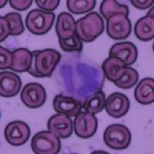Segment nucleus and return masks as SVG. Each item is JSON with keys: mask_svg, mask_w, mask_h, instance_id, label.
I'll return each instance as SVG.
<instances>
[{"mask_svg": "<svg viewBox=\"0 0 154 154\" xmlns=\"http://www.w3.org/2000/svg\"><path fill=\"white\" fill-rule=\"evenodd\" d=\"M59 44L60 48L66 53H81L82 50V42L79 39L76 35H74L68 39H60L59 38Z\"/></svg>", "mask_w": 154, "mask_h": 154, "instance_id": "nucleus-25", "label": "nucleus"}, {"mask_svg": "<svg viewBox=\"0 0 154 154\" xmlns=\"http://www.w3.org/2000/svg\"><path fill=\"white\" fill-rule=\"evenodd\" d=\"M61 60V54L53 49L32 52L31 66L27 72L37 78L50 77Z\"/></svg>", "mask_w": 154, "mask_h": 154, "instance_id": "nucleus-1", "label": "nucleus"}, {"mask_svg": "<svg viewBox=\"0 0 154 154\" xmlns=\"http://www.w3.org/2000/svg\"><path fill=\"white\" fill-rule=\"evenodd\" d=\"M20 98L26 106L30 109H37L45 104L47 94L45 88L41 84L29 82L22 89Z\"/></svg>", "mask_w": 154, "mask_h": 154, "instance_id": "nucleus-7", "label": "nucleus"}, {"mask_svg": "<svg viewBox=\"0 0 154 154\" xmlns=\"http://www.w3.org/2000/svg\"><path fill=\"white\" fill-rule=\"evenodd\" d=\"M139 80V73L135 69L126 66L125 73L114 84L122 89H130L137 84Z\"/></svg>", "mask_w": 154, "mask_h": 154, "instance_id": "nucleus-23", "label": "nucleus"}, {"mask_svg": "<svg viewBox=\"0 0 154 154\" xmlns=\"http://www.w3.org/2000/svg\"><path fill=\"white\" fill-rule=\"evenodd\" d=\"M12 63V53L7 49L0 46V69L10 68Z\"/></svg>", "mask_w": 154, "mask_h": 154, "instance_id": "nucleus-26", "label": "nucleus"}, {"mask_svg": "<svg viewBox=\"0 0 154 154\" xmlns=\"http://www.w3.org/2000/svg\"><path fill=\"white\" fill-rule=\"evenodd\" d=\"M100 12L104 19H107L115 15H124L128 16L130 13L129 8L126 5L120 4L115 0H104L101 2Z\"/></svg>", "mask_w": 154, "mask_h": 154, "instance_id": "nucleus-20", "label": "nucleus"}, {"mask_svg": "<svg viewBox=\"0 0 154 154\" xmlns=\"http://www.w3.org/2000/svg\"><path fill=\"white\" fill-rule=\"evenodd\" d=\"M96 5V0H68L67 9L71 13L75 15L84 14L90 12Z\"/></svg>", "mask_w": 154, "mask_h": 154, "instance_id": "nucleus-22", "label": "nucleus"}, {"mask_svg": "<svg viewBox=\"0 0 154 154\" xmlns=\"http://www.w3.org/2000/svg\"><path fill=\"white\" fill-rule=\"evenodd\" d=\"M31 131L27 123L21 120H15L6 125L4 130L5 139L10 145L20 146L28 142Z\"/></svg>", "mask_w": 154, "mask_h": 154, "instance_id": "nucleus-6", "label": "nucleus"}, {"mask_svg": "<svg viewBox=\"0 0 154 154\" xmlns=\"http://www.w3.org/2000/svg\"><path fill=\"white\" fill-rule=\"evenodd\" d=\"M53 132L40 131L31 140L32 149L35 154H57L61 149V142Z\"/></svg>", "mask_w": 154, "mask_h": 154, "instance_id": "nucleus-5", "label": "nucleus"}, {"mask_svg": "<svg viewBox=\"0 0 154 154\" xmlns=\"http://www.w3.org/2000/svg\"><path fill=\"white\" fill-rule=\"evenodd\" d=\"M130 2L135 8L141 10L148 9L153 5V1L152 0H131Z\"/></svg>", "mask_w": 154, "mask_h": 154, "instance_id": "nucleus-30", "label": "nucleus"}, {"mask_svg": "<svg viewBox=\"0 0 154 154\" xmlns=\"http://www.w3.org/2000/svg\"><path fill=\"white\" fill-rule=\"evenodd\" d=\"M98 120L95 115L86 111H80L75 116L73 129L75 135L81 139H89L96 134Z\"/></svg>", "mask_w": 154, "mask_h": 154, "instance_id": "nucleus-9", "label": "nucleus"}, {"mask_svg": "<svg viewBox=\"0 0 154 154\" xmlns=\"http://www.w3.org/2000/svg\"><path fill=\"white\" fill-rule=\"evenodd\" d=\"M135 99L139 103L149 105L154 102V80L152 78H144L137 84L134 90Z\"/></svg>", "mask_w": 154, "mask_h": 154, "instance_id": "nucleus-17", "label": "nucleus"}, {"mask_svg": "<svg viewBox=\"0 0 154 154\" xmlns=\"http://www.w3.org/2000/svg\"><path fill=\"white\" fill-rule=\"evenodd\" d=\"M56 15L41 9L30 11L26 18V25L31 33L36 35H45L50 31L54 23Z\"/></svg>", "mask_w": 154, "mask_h": 154, "instance_id": "nucleus-3", "label": "nucleus"}, {"mask_svg": "<svg viewBox=\"0 0 154 154\" xmlns=\"http://www.w3.org/2000/svg\"><path fill=\"white\" fill-rule=\"evenodd\" d=\"M22 87L20 77L10 71L0 72V96L10 98L16 96Z\"/></svg>", "mask_w": 154, "mask_h": 154, "instance_id": "nucleus-13", "label": "nucleus"}, {"mask_svg": "<svg viewBox=\"0 0 154 154\" xmlns=\"http://www.w3.org/2000/svg\"><path fill=\"white\" fill-rule=\"evenodd\" d=\"M75 23L73 16L68 12H61L57 18L56 32L60 39H68L75 35Z\"/></svg>", "mask_w": 154, "mask_h": 154, "instance_id": "nucleus-15", "label": "nucleus"}, {"mask_svg": "<svg viewBox=\"0 0 154 154\" xmlns=\"http://www.w3.org/2000/svg\"><path fill=\"white\" fill-rule=\"evenodd\" d=\"M131 32L132 24L128 16L118 14L107 19V35L114 40H124L130 36Z\"/></svg>", "mask_w": 154, "mask_h": 154, "instance_id": "nucleus-8", "label": "nucleus"}, {"mask_svg": "<svg viewBox=\"0 0 154 154\" xmlns=\"http://www.w3.org/2000/svg\"><path fill=\"white\" fill-rule=\"evenodd\" d=\"M47 128L49 131L61 139H67L72 134L73 124L70 116L63 113L52 116L47 122Z\"/></svg>", "mask_w": 154, "mask_h": 154, "instance_id": "nucleus-11", "label": "nucleus"}, {"mask_svg": "<svg viewBox=\"0 0 154 154\" xmlns=\"http://www.w3.org/2000/svg\"><path fill=\"white\" fill-rule=\"evenodd\" d=\"M54 110L58 113H63L69 116H75L82 109V103L79 100L72 96L63 94L56 95L53 102Z\"/></svg>", "mask_w": 154, "mask_h": 154, "instance_id": "nucleus-14", "label": "nucleus"}, {"mask_svg": "<svg viewBox=\"0 0 154 154\" xmlns=\"http://www.w3.org/2000/svg\"><path fill=\"white\" fill-rule=\"evenodd\" d=\"M106 145L115 150H123L129 147L132 140L130 130L123 124H112L104 131Z\"/></svg>", "mask_w": 154, "mask_h": 154, "instance_id": "nucleus-4", "label": "nucleus"}, {"mask_svg": "<svg viewBox=\"0 0 154 154\" xmlns=\"http://www.w3.org/2000/svg\"><path fill=\"white\" fill-rule=\"evenodd\" d=\"M130 108V102L126 95L114 93L106 100L105 109L107 113L113 118L123 117Z\"/></svg>", "mask_w": 154, "mask_h": 154, "instance_id": "nucleus-10", "label": "nucleus"}, {"mask_svg": "<svg viewBox=\"0 0 154 154\" xmlns=\"http://www.w3.org/2000/svg\"><path fill=\"white\" fill-rule=\"evenodd\" d=\"M126 67V64L122 60L112 56H109L102 64V69L106 79L113 82L124 75Z\"/></svg>", "mask_w": 154, "mask_h": 154, "instance_id": "nucleus-16", "label": "nucleus"}, {"mask_svg": "<svg viewBox=\"0 0 154 154\" xmlns=\"http://www.w3.org/2000/svg\"><path fill=\"white\" fill-rule=\"evenodd\" d=\"M104 28L102 16L96 12H92L77 20L75 35L82 42H91L103 34Z\"/></svg>", "mask_w": 154, "mask_h": 154, "instance_id": "nucleus-2", "label": "nucleus"}, {"mask_svg": "<svg viewBox=\"0 0 154 154\" xmlns=\"http://www.w3.org/2000/svg\"><path fill=\"white\" fill-rule=\"evenodd\" d=\"M105 93L100 90L88 97L82 105V108L84 109L86 112H90L95 115V114L100 113L103 110V109L105 108Z\"/></svg>", "mask_w": 154, "mask_h": 154, "instance_id": "nucleus-21", "label": "nucleus"}, {"mask_svg": "<svg viewBox=\"0 0 154 154\" xmlns=\"http://www.w3.org/2000/svg\"><path fill=\"white\" fill-rule=\"evenodd\" d=\"M134 34L139 40L148 42L154 38V17L146 16L140 18L134 26Z\"/></svg>", "mask_w": 154, "mask_h": 154, "instance_id": "nucleus-19", "label": "nucleus"}, {"mask_svg": "<svg viewBox=\"0 0 154 154\" xmlns=\"http://www.w3.org/2000/svg\"><path fill=\"white\" fill-rule=\"evenodd\" d=\"M35 3L41 10L52 12L57 9L58 6L60 5V0H46V1L35 0Z\"/></svg>", "mask_w": 154, "mask_h": 154, "instance_id": "nucleus-27", "label": "nucleus"}, {"mask_svg": "<svg viewBox=\"0 0 154 154\" xmlns=\"http://www.w3.org/2000/svg\"><path fill=\"white\" fill-rule=\"evenodd\" d=\"M8 21L10 28V35L16 36L19 35L24 32V25L23 23L21 15L16 12H9L5 16H4Z\"/></svg>", "mask_w": 154, "mask_h": 154, "instance_id": "nucleus-24", "label": "nucleus"}, {"mask_svg": "<svg viewBox=\"0 0 154 154\" xmlns=\"http://www.w3.org/2000/svg\"><path fill=\"white\" fill-rule=\"evenodd\" d=\"M10 35V28L8 21L4 16L0 17V42L5 41Z\"/></svg>", "mask_w": 154, "mask_h": 154, "instance_id": "nucleus-29", "label": "nucleus"}, {"mask_svg": "<svg viewBox=\"0 0 154 154\" xmlns=\"http://www.w3.org/2000/svg\"><path fill=\"white\" fill-rule=\"evenodd\" d=\"M109 56L118 58L127 66L136 63L138 58V50L137 46L131 42H117L111 47Z\"/></svg>", "mask_w": 154, "mask_h": 154, "instance_id": "nucleus-12", "label": "nucleus"}, {"mask_svg": "<svg viewBox=\"0 0 154 154\" xmlns=\"http://www.w3.org/2000/svg\"><path fill=\"white\" fill-rule=\"evenodd\" d=\"M12 63L9 69L16 72H27L32 60V52L26 48H19L12 52Z\"/></svg>", "mask_w": 154, "mask_h": 154, "instance_id": "nucleus-18", "label": "nucleus"}, {"mask_svg": "<svg viewBox=\"0 0 154 154\" xmlns=\"http://www.w3.org/2000/svg\"><path fill=\"white\" fill-rule=\"evenodd\" d=\"M32 0H10L9 5L12 8L18 11H25L32 5Z\"/></svg>", "mask_w": 154, "mask_h": 154, "instance_id": "nucleus-28", "label": "nucleus"}]
</instances>
